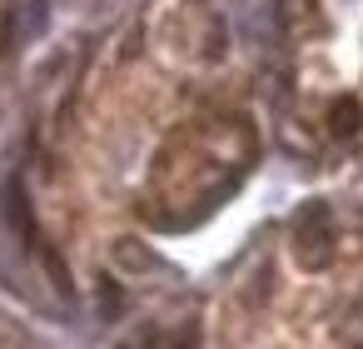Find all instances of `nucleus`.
<instances>
[{
  "instance_id": "nucleus-1",
  "label": "nucleus",
  "mask_w": 363,
  "mask_h": 349,
  "mask_svg": "<svg viewBox=\"0 0 363 349\" xmlns=\"http://www.w3.org/2000/svg\"><path fill=\"white\" fill-rule=\"evenodd\" d=\"M294 259L303 269H323L328 264V210L323 205H303L294 220Z\"/></svg>"
},
{
  "instance_id": "nucleus-4",
  "label": "nucleus",
  "mask_w": 363,
  "mask_h": 349,
  "mask_svg": "<svg viewBox=\"0 0 363 349\" xmlns=\"http://www.w3.org/2000/svg\"><path fill=\"white\" fill-rule=\"evenodd\" d=\"M40 259H45V269H50V279H55V289L70 299L75 294V284H70V269H65V259L55 254V249H40Z\"/></svg>"
},
{
  "instance_id": "nucleus-3",
  "label": "nucleus",
  "mask_w": 363,
  "mask_h": 349,
  "mask_svg": "<svg viewBox=\"0 0 363 349\" xmlns=\"http://www.w3.org/2000/svg\"><path fill=\"white\" fill-rule=\"evenodd\" d=\"M358 120H363L358 100H348V95H343V100L333 105V135H353V130H358Z\"/></svg>"
},
{
  "instance_id": "nucleus-6",
  "label": "nucleus",
  "mask_w": 363,
  "mask_h": 349,
  "mask_svg": "<svg viewBox=\"0 0 363 349\" xmlns=\"http://www.w3.org/2000/svg\"><path fill=\"white\" fill-rule=\"evenodd\" d=\"M115 314H120V284L105 279V319H115Z\"/></svg>"
},
{
  "instance_id": "nucleus-5",
  "label": "nucleus",
  "mask_w": 363,
  "mask_h": 349,
  "mask_svg": "<svg viewBox=\"0 0 363 349\" xmlns=\"http://www.w3.org/2000/svg\"><path fill=\"white\" fill-rule=\"evenodd\" d=\"M115 259H120V264H130V269H155V264H160L155 254H145V249H135V245H120V249H115Z\"/></svg>"
},
{
  "instance_id": "nucleus-2",
  "label": "nucleus",
  "mask_w": 363,
  "mask_h": 349,
  "mask_svg": "<svg viewBox=\"0 0 363 349\" xmlns=\"http://www.w3.org/2000/svg\"><path fill=\"white\" fill-rule=\"evenodd\" d=\"M6 220H11V230H16L26 245H35V215H30V200H26V185H21V180L6 185Z\"/></svg>"
}]
</instances>
